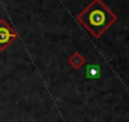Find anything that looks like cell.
<instances>
[{
    "label": "cell",
    "mask_w": 129,
    "mask_h": 122,
    "mask_svg": "<svg viewBox=\"0 0 129 122\" xmlns=\"http://www.w3.org/2000/svg\"><path fill=\"white\" fill-rule=\"evenodd\" d=\"M86 63V58L80 53V52H74L69 57V64L72 66L74 70H80Z\"/></svg>",
    "instance_id": "3957f363"
},
{
    "label": "cell",
    "mask_w": 129,
    "mask_h": 122,
    "mask_svg": "<svg viewBox=\"0 0 129 122\" xmlns=\"http://www.w3.org/2000/svg\"><path fill=\"white\" fill-rule=\"evenodd\" d=\"M18 34L14 28L5 21L0 19V52H4L15 39Z\"/></svg>",
    "instance_id": "7a4b0ae2"
},
{
    "label": "cell",
    "mask_w": 129,
    "mask_h": 122,
    "mask_svg": "<svg viewBox=\"0 0 129 122\" xmlns=\"http://www.w3.org/2000/svg\"><path fill=\"white\" fill-rule=\"evenodd\" d=\"M85 71H86V78L87 79H96V78L100 76V66L96 65V64L87 65Z\"/></svg>",
    "instance_id": "277c9868"
},
{
    "label": "cell",
    "mask_w": 129,
    "mask_h": 122,
    "mask_svg": "<svg viewBox=\"0 0 129 122\" xmlns=\"http://www.w3.org/2000/svg\"><path fill=\"white\" fill-rule=\"evenodd\" d=\"M76 19L95 38H100L118 21V15L103 0H92Z\"/></svg>",
    "instance_id": "6da1fadb"
}]
</instances>
